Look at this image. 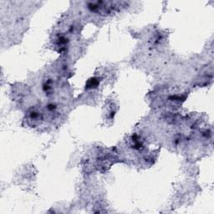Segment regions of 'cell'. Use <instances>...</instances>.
<instances>
[{"label":"cell","instance_id":"6da1fadb","mask_svg":"<svg viewBox=\"0 0 214 214\" xmlns=\"http://www.w3.org/2000/svg\"><path fill=\"white\" fill-rule=\"evenodd\" d=\"M99 85V80L96 78H91L88 80L86 84V88L91 89V88H95Z\"/></svg>","mask_w":214,"mask_h":214}]
</instances>
